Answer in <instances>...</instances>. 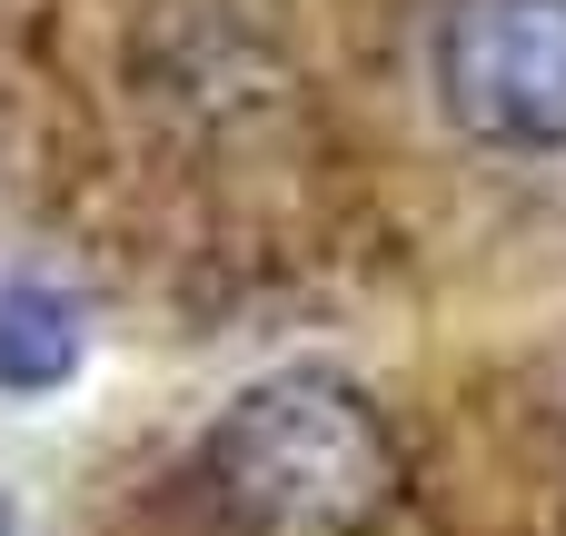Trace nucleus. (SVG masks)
Segmentation results:
<instances>
[{
	"mask_svg": "<svg viewBox=\"0 0 566 536\" xmlns=\"http://www.w3.org/2000/svg\"><path fill=\"white\" fill-rule=\"evenodd\" d=\"M199 467L229 536H368L398 507V438L338 368H279L239 388Z\"/></svg>",
	"mask_w": 566,
	"mask_h": 536,
	"instance_id": "f257e3e1",
	"label": "nucleus"
},
{
	"mask_svg": "<svg viewBox=\"0 0 566 536\" xmlns=\"http://www.w3.org/2000/svg\"><path fill=\"white\" fill-rule=\"evenodd\" d=\"M438 99L478 149H566V0H448Z\"/></svg>",
	"mask_w": 566,
	"mask_h": 536,
	"instance_id": "f03ea898",
	"label": "nucleus"
},
{
	"mask_svg": "<svg viewBox=\"0 0 566 536\" xmlns=\"http://www.w3.org/2000/svg\"><path fill=\"white\" fill-rule=\"evenodd\" d=\"M80 348H90V328H80V308L50 278H0V388L10 398L70 388L80 378Z\"/></svg>",
	"mask_w": 566,
	"mask_h": 536,
	"instance_id": "7ed1b4c3",
	"label": "nucleus"
}]
</instances>
